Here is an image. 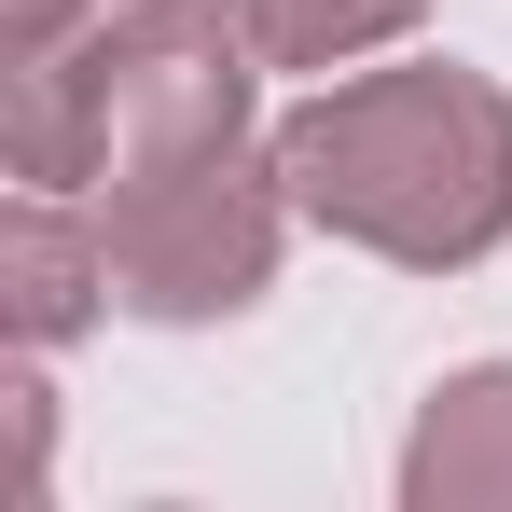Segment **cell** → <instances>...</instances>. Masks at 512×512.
<instances>
[{
  "label": "cell",
  "mask_w": 512,
  "mask_h": 512,
  "mask_svg": "<svg viewBox=\"0 0 512 512\" xmlns=\"http://www.w3.org/2000/svg\"><path fill=\"white\" fill-rule=\"evenodd\" d=\"M277 222H291V180L277 139H180L139 167L97 180V236H111V291L139 319H236L263 277H277Z\"/></svg>",
  "instance_id": "obj_3"
},
{
  "label": "cell",
  "mask_w": 512,
  "mask_h": 512,
  "mask_svg": "<svg viewBox=\"0 0 512 512\" xmlns=\"http://www.w3.org/2000/svg\"><path fill=\"white\" fill-rule=\"evenodd\" d=\"M416 14L429 0H250V42H263V70H346L360 42H388Z\"/></svg>",
  "instance_id": "obj_6"
},
{
  "label": "cell",
  "mask_w": 512,
  "mask_h": 512,
  "mask_svg": "<svg viewBox=\"0 0 512 512\" xmlns=\"http://www.w3.org/2000/svg\"><path fill=\"white\" fill-rule=\"evenodd\" d=\"M97 305H125V291H111V236L70 222V208L28 180L14 222H0V319H14V346H70Z\"/></svg>",
  "instance_id": "obj_4"
},
{
  "label": "cell",
  "mask_w": 512,
  "mask_h": 512,
  "mask_svg": "<svg viewBox=\"0 0 512 512\" xmlns=\"http://www.w3.org/2000/svg\"><path fill=\"white\" fill-rule=\"evenodd\" d=\"M111 0H14V56H42V42H70V28H97Z\"/></svg>",
  "instance_id": "obj_7"
},
{
  "label": "cell",
  "mask_w": 512,
  "mask_h": 512,
  "mask_svg": "<svg viewBox=\"0 0 512 512\" xmlns=\"http://www.w3.org/2000/svg\"><path fill=\"white\" fill-rule=\"evenodd\" d=\"M277 180L305 222L388 263H485L512 236V97L485 70H374L277 125Z\"/></svg>",
  "instance_id": "obj_1"
},
{
  "label": "cell",
  "mask_w": 512,
  "mask_h": 512,
  "mask_svg": "<svg viewBox=\"0 0 512 512\" xmlns=\"http://www.w3.org/2000/svg\"><path fill=\"white\" fill-rule=\"evenodd\" d=\"M250 0H111L97 28L14 56V180L70 194L180 139L250 125Z\"/></svg>",
  "instance_id": "obj_2"
},
{
  "label": "cell",
  "mask_w": 512,
  "mask_h": 512,
  "mask_svg": "<svg viewBox=\"0 0 512 512\" xmlns=\"http://www.w3.org/2000/svg\"><path fill=\"white\" fill-rule=\"evenodd\" d=\"M416 512H512V374H443L416 443H402Z\"/></svg>",
  "instance_id": "obj_5"
}]
</instances>
